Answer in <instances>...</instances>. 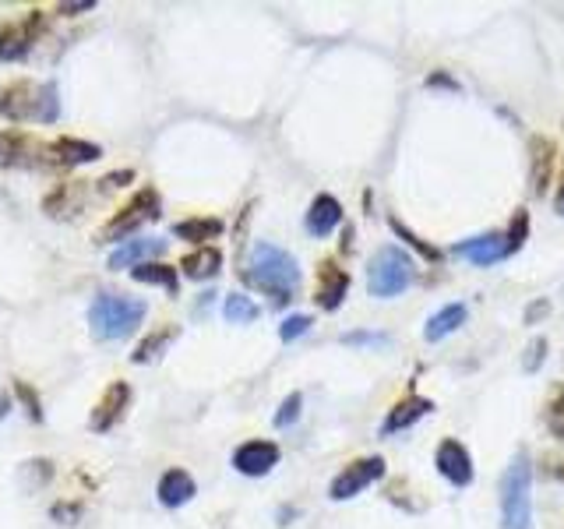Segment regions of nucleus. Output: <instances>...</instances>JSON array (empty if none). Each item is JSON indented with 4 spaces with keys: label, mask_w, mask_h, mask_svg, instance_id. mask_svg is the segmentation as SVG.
<instances>
[{
    "label": "nucleus",
    "mask_w": 564,
    "mask_h": 529,
    "mask_svg": "<svg viewBox=\"0 0 564 529\" xmlns=\"http://www.w3.org/2000/svg\"><path fill=\"white\" fill-rule=\"evenodd\" d=\"M251 286H258L261 293L272 297L275 307H286L300 290V265L290 251L268 244V240H258L251 247V258H247V269L240 272Z\"/></svg>",
    "instance_id": "nucleus-1"
},
{
    "label": "nucleus",
    "mask_w": 564,
    "mask_h": 529,
    "mask_svg": "<svg viewBox=\"0 0 564 529\" xmlns=\"http://www.w3.org/2000/svg\"><path fill=\"white\" fill-rule=\"evenodd\" d=\"M149 314V304L127 293H99L89 307V328L99 343H120V339L134 336Z\"/></svg>",
    "instance_id": "nucleus-2"
},
{
    "label": "nucleus",
    "mask_w": 564,
    "mask_h": 529,
    "mask_svg": "<svg viewBox=\"0 0 564 529\" xmlns=\"http://www.w3.org/2000/svg\"><path fill=\"white\" fill-rule=\"evenodd\" d=\"M413 276H416L413 258L402 247L385 244L374 251L371 265H367V290L378 300L399 297V293H406L413 286Z\"/></svg>",
    "instance_id": "nucleus-3"
},
{
    "label": "nucleus",
    "mask_w": 564,
    "mask_h": 529,
    "mask_svg": "<svg viewBox=\"0 0 564 529\" xmlns=\"http://www.w3.org/2000/svg\"><path fill=\"white\" fill-rule=\"evenodd\" d=\"M501 522L505 529H529L533 522V466L526 455H515L501 477Z\"/></svg>",
    "instance_id": "nucleus-4"
},
{
    "label": "nucleus",
    "mask_w": 564,
    "mask_h": 529,
    "mask_svg": "<svg viewBox=\"0 0 564 529\" xmlns=\"http://www.w3.org/2000/svg\"><path fill=\"white\" fill-rule=\"evenodd\" d=\"M159 216H163L159 191L156 187H141V191L131 194V202H127L117 216L106 219L103 230H99V240H103V244H124V240H131L145 223H156Z\"/></svg>",
    "instance_id": "nucleus-5"
},
{
    "label": "nucleus",
    "mask_w": 564,
    "mask_h": 529,
    "mask_svg": "<svg viewBox=\"0 0 564 529\" xmlns=\"http://www.w3.org/2000/svg\"><path fill=\"white\" fill-rule=\"evenodd\" d=\"M50 156H46V145L36 142L25 131H0V170H46Z\"/></svg>",
    "instance_id": "nucleus-6"
},
{
    "label": "nucleus",
    "mask_w": 564,
    "mask_h": 529,
    "mask_svg": "<svg viewBox=\"0 0 564 529\" xmlns=\"http://www.w3.org/2000/svg\"><path fill=\"white\" fill-rule=\"evenodd\" d=\"M43 25H46L43 11H29L22 22L0 25V60H4V64H18V60L29 57L32 43L39 39Z\"/></svg>",
    "instance_id": "nucleus-7"
},
{
    "label": "nucleus",
    "mask_w": 564,
    "mask_h": 529,
    "mask_svg": "<svg viewBox=\"0 0 564 529\" xmlns=\"http://www.w3.org/2000/svg\"><path fill=\"white\" fill-rule=\"evenodd\" d=\"M381 477H385V459H381V455H367V459L349 462L346 470L332 480L328 494H332V501H349V498H357L360 491H367V487Z\"/></svg>",
    "instance_id": "nucleus-8"
},
{
    "label": "nucleus",
    "mask_w": 564,
    "mask_h": 529,
    "mask_svg": "<svg viewBox=\"0 0 564 529\" xmlns=\"http://www.w3.org/2000/svg\"><path fill=\"white\" fill-rule=\"evenodd\" d=\"M0 117L11 124H39V85L29 78L0 85Z\"/></svg>",
    "instance_id": "nucleus-9"
},
{
    "label": "nucleus",
    "mask_w": 564,
    "mask_h": 529,
    "mask_svg": "<svg viewBox=\"0 0 564 529\" xmlns=\"http://www.w3.org/2000/svg\"><path fill=\"white\" fill-rule=\"evenodd\" d=\"M127 403H131V385H127V381H110V385H106V392L99 395V403L92 406L89 427L96 434L113 431V427L120 424V417H124Z\"/></svg>",
    "instance_id": "nucleus-10"
},
{
    "label": "nucleus",
    "mask_w": 564,
    "mask_h": 529,
    "mask_svg": "<svg viewBox=\"0 0 564 529\" xmlns=\"http://www.w3.org/2000/svg\"><path fill=\"white\" fill-rule=\"evenodd\" d=\"M434 466L438 473L455 487H469L473 484V455L466 452L459 438H441L438 452H434Z\"/></svg>",
    "instance_id": "nucleus-11"
},
{
    "label": "nucleus",
    "mask_w": 564,
    "mask_h": 529,
    "mask_svg": "<svg viewBox=\"0 0 564 529\" xmlns=\"http://www.w3.org/2000/svg\"><path fill=\"white\" fill-rule=\"evenodd\" d=\"M279 445L275 441H265V438H254V441H244V445L233 452V470L244 473V477H265V473H272L275 466H279Z\"/></svg>",
    "instance_id": "nucleus-12"
},
{
    "label": "nucleus",
    "mask_w": 564,
    "mask_h": 529,
    "mask_svg": "<svg viewBox=\"0 0 564 529\" xmlns=\"http://www.w3.org/2000/svg\"><path fill=\"white\" fill-rule=\"evenodd\" d=\"M166 251V240L163 237H149V240H124L117 244V251L106 258V269L120 272V269H138V265H149L152 258Z\"/></svg>",
    "instance_id": "nucleus-13"
},
{
    "label": "nucleus",
    "mask_w": 564,
    "mask_h": 529,
    "mask_svg": "<svg viewBox=\"0 0 564 529\" xmlns=\"http://www.w3.org/2000/svg\"><path fill=\"white\" fill-rule=\"evenodd\" d=\"M46 156H50V166H85L103 159V149L96 142H85V138H57V142L46 145Z\"/></svg>",
    "instance_id": "nucleus-14"
},
{
    "label": "nucleus",
    "mask_w": 564,
    "mask_h": 529,
    "mask_svg": "<svg viewBox=\"0 0 564 529\" xmlns=\"http://www.w3.org/2000/svg\"><path fill=\"white\" fill-rule=\"evenodd\" d=\"M346 293H349V272L339 269L335 261H321L318 293H314V300H318L321 311H339L342 300H346Z\"/></svg>",
    "instance_id": "nucleus-15"
},
{
    "label": "nucleus",
    "mask_w": 564,
    "mask_h": 529,
    "mask_svg": "<svg viewBox=\"0 0 564 529\" xmlns=\"http://www.w3.org/2000/svg\"><path fill=\"white\" fill-rule=\"evenodd\" d=\"M194 494H198V484H194L191 473L180 470V466L166 470L163 477H159V484H156V498H159V505H163V508H184Z\"/></svg>",
    "instance_id": "nucleus-16"
},
{
    "label": "nucleus",
    "mask_w": 564,
    "mask_h": 529,
    "mask_svg": "<svg viewBox=\"0 0 564 529\" xmlns=\"http://www.w3.org/2000/svg\"><path fill=\"white\" fill-rule=\"evenodd\" d=\"M307 233L311 237H328V233L335 230V226L342 223V205L335 194H318L311 202V209H307Z\"/></svg>",
    "instance_id": "nucleus-17"
},
{
    "label": "nucleus",
    "mask_w": 564,
    "mask_h": 529,
    "mask_svg": "<svg viewBox=\"0 0 564 529\" xmlns=\"http://www.w3.org/2000/svg\"><path fill=\"white\" fill-rule=\"evenodd\" d=\"M219 269H223V251L212 244L194 247L191 254L180 258V272H184L187 279H194V283H201V279H216Z\"/></svg>",
    "instance_id": "nucleus-18"
},
{
    "label": "nucleus",
    "mask_w": 564,
    "mask_h": 529,
    "mask_svg": "<svg viewBox=\"0 0 564 529\" xmlns=\"http://www.w3.org/2000/svg\"><path fill=\"white\" fill-rule=\"evenodd\" d=\"M529 156H533V194H536V198H543V194H547V187H550V177H554L557 149H554V142H550V138L536 135V138H529Z\"/></svg>",
    "instance_id": "nucleus-19"
},
{
    "label": "nucleus",
    "mask_w": 564,
    "mask_h": 529,
    "mask_svg": "<svg viewBox=\"0 0 564 529\" xmlns=\"http://www.w3.org/2000/svg\"><path fill=\"white\" fill-rule=\"evenodd\" d=\"M455 254L469 258L473 265H494V261L508 258L505 233H483V237H476V240H466V244L455 247Z\"/></svg>",
    "instance_id": "nucleus-20"
},
{
    "label": "nucleus",
    "mask_w": 564,
    "mask_h": 529,
    "mask_svg": "<svg viewBox=\"0 0 564 529\" xmlns=\"http://www.w3.org/2000/svg\"><path fill=\"white\" fill-rule=\"evenodd\" d=\"M82 205H85V180H75V184H60L53 194H46L43 209L50 212L53 219H64V216L71 219L82 212Z\"/></svg>",
    "instance_id": "nucleus-21"
},
{
    "label": "nucleus",
    "mask_w": 564,
    "mask_h": 529,
    "mask_svg": "<svg viewBox=\"0 0 564 529\" xmlns=\"http://www.w3.org/2000/svg\"><path fill=\"white\" fill-rule=\"evenodd\" d=\"M469 311L466 304H445L438 314H431L427 318V328H423V336H427V343H438V339L452 336V332H459L462 325H466Z\"/></svg>",
    "instance_id": "nucleus-22"
},
{
    "label": "nucleus",
    "mask_w": 564,
    "mask_h": 529,
    "mask_svg": "<svg viewBox=\"0 0 564 529\" xmlns=\"http://www.w3.org/2000/svg\"><path fill=\"white\" fill-rule=\"evenodd\" d=\"M431 413V403L427 399H420V395H413V399H402L399 406H392L385 417V424H381V434H399L406 431V427H413L420 417H427Z\"/></svg>",
    "instance_id": "nucleus-23"
},
{
    "label": "nucleus",
    "mask_w": 564,
    "mask_h": 529,
    "mask_svg": "<svg viewBox=\"0 0 564 529\" xmlns=\"http://www.w3.org/2000/svg\"><path fill=\"white\" fill-rule=\"evenodd\" d=\"M131 279H134V283H145V286H163L170 297H177V293H180V272H177V265L149 261V265H138V269H131Z\"/></svg>",
    "instance_id": "nucleus-24"
},
{
    "label": "nucleus",
    "mask_w": 564,
    "mask_h": 529,
    "mask_svg": "<svg viewBox=\"0 0 564 529\" xmlns=\"http://www.w3.org/2000/svg\"><path fill=\"white\" fill-rule=\"evenodd\" d=\"M223 230H226L223 219H216V216H194V219H184V223L173 226V237L187 240V244L205 247V240H216Z\"/></svg>",
    "instance_id": "nucleus-25"
},
{
    "label": "nucleus",
    "mask_w": 564,
    "mask_h": 529,
    "mask_svg": "<svg viewBox=\"0 0 564 529\" xmlns=\"http://www.w3.org/2000/svg\"><path fill=\"white\" fill-rule=\"evenodd\" d=\"M177 336H180V328L170 325V321H166V325H159V328H152L149 336H145V339L138 343V350L131 353V364H152L156 357H163V350H166V346H170Z\"/></svg>",
    "instance_id": "nucleus-26"
},
{
    "label": "nucleus",
    "mask_w": 564,
    "mask_h": 529,
    "mask_svg": "<svg viewBox=\"0 0 564 529\" xmlns=\"http://www.w3.org/2000/svg\"><path fill=\"white\" fill-rule=\"evenodd\" d=\"M223 314H226V321H233V325H251V321H258L261 307L254 304L247 293H230L223 304Z\"/></svg>",
    "instance_id": "nucleus-27"
},
{
    "label": "nucleus",
    "mask_w": 564,
    "mask_h": 529,
    "mask_svg": "<svg viewBox=\"0 0 564 529\" xmlns=\"http://www.w3.org/2000/svg\"><path fill=\"white\" fill-rule=\"evenodd\" d=\"M15 399L25 406V413H29L32 424H43L46 413H43V399H39V392L29 385V381H15Z\"/></svg>",
    "instance_id": "nucleus-28"
},
{
    "label": "nucleus",
    "mask_w": 564,
    "mask_h": 529,
    "mask_svg": "<svg viewBox=\"0 0 564 529\" xmlns=\"http://www.w3.org/2000/svg\"><path fill=\"white\" fill-rule=\"evenodd\" d=\"M57 117H60L57 82H43L39 85V124H57Z\"/></svg>",
    "instance_id": "nucleus-29"
},
{
    "label": "nucleus",
    "mask_w": 564,
    "mask_h": 529,
    "mask_svg": "<svg viewBox=\"0 0 564 529\" xmlns=\"http://www.w3.org/2000/svg\"><path fill=\"white\" fill-rule=\"evenodd\" d=\"M300 410H304V395L290 392L286 399H282L279 413H275V427H293L300 420Z\"/></svg>",
    "instance_id": "nucleus-30"
},
{
    "label": "nucleus",
    "mask_w": 564,
    "mask_h": 529,
    "mask_svg": "<svg viewBox=\"0 0 564 529\" xmlns=\"http://www.w3.org/2000/svg\"><path fill=\"white\" fill-rule=\"evenodd\" d=\"M529 237V212H515V219H512V226H508V233H505V247H508V254H515L522 247V240Z\"/></svg>",
    "instance_id": "nucleus-31"
},
{
    "label": "nucleus",
    "mask_w": 564,
    "mask_h": 529,
    "mask_svg": "<svg viewBox=\"0 0 564 529\" xmlns=\"http://www.w3.org/2000/svg\"><path fill=\"white\" fill-rule=\"evenodd\" d=\"M311 325H314L311 314H290V318H286V321L279 325V339H282V343H293V339L304 336V332H307Z\"/></svg>",
    "instance_id": "nucleus-32"
},
{
    "label": "nucleus",
    "mask_w": 564,
    "mask_h": 529,
    "mask_svg": "<svg viewBox=\"0 0 564 529\" xmlns=\"http://www.w3.org/2000/svg\"><path fill=\"white\" fill-rule=\"evenodd\" d=\"M392 230H395V233H399V237H402V240H406V244H409V247H416V251H420V254H423V258H427V261H438V258H441V251H438V247H431V244H423V240H420V237H416V233H409V230H406V226H402V223H399V219H392Z\"/></svg>",
    "instance_id": "nucleus-33"
},
{
    "label": "nucleus",
    "mask_w": 564,
    "mask_h": 529,
    "mask_svg": "<svg viewBox=\"0 0 564 529\" xmlns=\"http://www.w3.org/2000/svg\"><path fill=\"white\" fill-rule=\"evenodd\" d=\"M82 512H85V508H82V501H57V505L50 508V515H53V519H57V522H64V526H75V522L82 519Z\"/></svg>",
    "instance_id": "nucleus-34"
},
{
    "label": "nucleus",
    "mask_w": 564,
    "mask_h": 529,
    "mask_svg": "<svg viewBox=\"0 0 564 529\" xmlns=\"http://www.w3.org/2000/svg\"><path fill=\"white\" fill-rule=\"evenodd\" d=\"M342 343L346 346H388V336H378V332H346Z\"/></svg>",
    "instance_id": "nucleus-35"
},
{
    "label": "nucleus",
    "mask_w": 564,
    "mask_h": 529,
    "mask_svg": "<svg viewBox=\"0 0 564 529\" xmlns=\"http://www.w3.org/2000/svg\"><path fill=\"white\" fill-rule=\"evenodd\" d=\"M89 11H96V0H78V4H60L57 15H64V18H78V15H89Z\"/></svg>",
    "instance_id": "nucleus-36"
},
{
    "label": "nucleus",
    "mask_w": 564,
    "mask_h": 529,
    "mask_svg": "<svg viewBox=\"0 0 564 529\" xmlns=\"http://www.w3.org/2000/svg\"><path fill=\"white\" fill-rule=\"evenodd\" d=\"M131 180H134V170H117V173H106V177L99 180V187L110 191V187H127Z\"/></svg>",
    "instance_id": "nucleus-37"
},
{
    "label": "nucleus",
    "mask_w": 564,
    "mask_h": 529,
    "mask_svg": "<svg viewBox=\"0 0 564 529\" xmlns=\"http://www.w3.org/2000/svg\"><path fill=\"white\" fill-rule=\"evenodd\" d=\"M543 350H547V339H533L529 346V360H526V371H536L543 364Z\"/></svg>",
    "instance_id": "nucleus-38"
},
{
    "label": "nucleus",
    "mask_w": 564,
    "mask_h": 529,
    "mask_svg": "<svg viewBox=\"0 0 564 529\" xmlns=\"http://www.w3.org/2000/svg\"><path fill=\"white\" fill-rule=\"evenodd\" d=\"M8 413H11V395H8V392H0V420L8 417Z\"/></svg>",
    "instance_id": "nucleus-39"
},
{
    "label": "nucleus",
    "mask_w": 564,
    "mask_h": 529,
    "mask_svg": "<svg viewBox=\"0 0 564 529\" xmlns=\"http://www.w3.org/2000/svg\"><path fill=\"white\" fill-rule=\"evenodd\" d=\"M554 202H557V212L564 216V177H561V187H557V198H554Z\"/></svg>",
    "instance_id": "nucleus-40"
},
{
    "label": "nucleus",
    "mask_w": 564,
    "mask_h": 529,
    "mask_svg": "<svg viewBox=\"0 0 564 529\" xmlns=\"http://www.w3.org/2000/svg\"><path fill=\"white\" fill-rule=\"evenodd\" d=\"M554 427H557V434H561V438H564V420H557Z\"/></svg>",
    "instance_id": "nucleus-41"
}]
</instances>
